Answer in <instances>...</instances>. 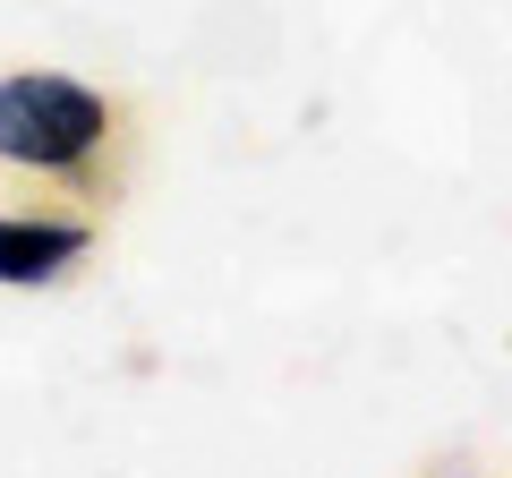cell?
<instances>
[{
    "label": "cell",
    "mask_w": 512,
    "mask_h": 478,
    "mask_svg": "<svg viewBox=\"0 0 512 478\" xmlns=\"http://www.w3.org/2000/svg\"><path fill=\"white\" fill-rule=\"evenodd\" d=\"M120 111L86 86V77L60 69H18L0 77V163L35 171V180H86L94 154L111 146Z\"/></svg>",
    "instance_id": "cell-1"
},
{
    "label": "cell",
    "mask_w": 512,
    "mask_h": 478,
    "mask_svg": "<svg viewBox=\"0 0 512 478\" xmlns=\"http://www.w3.org/2000/svg\"><path fill=\"white\" fill-rule=\"evenodd\" d=\"M94 222H35V214H0V282L9 291H43L69 265H86Z\"/></svg>",
    "instance_id": "cell-2"
}]
</instances>
